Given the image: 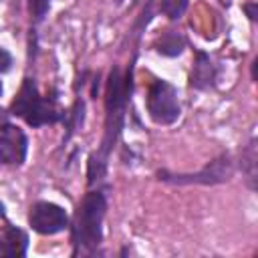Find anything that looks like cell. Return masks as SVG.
Masks as SVG:
<instances>
[{"instance_id":"cell-1","label":"cell","mask_w":258,"mask_h":258,"mask_svg":"<svg viewBox=\"0 0 258 258\" xmlns=\"http://www.w3.org/2000/svg\"><path fill=\"white\" fill-rule=\"evenodd\" d=\"M129 95H131V71L123 75L121 69L115 67L109 75V81H107L105 135L101 141V149L97 153H93L89 159V183H95V181L103 179V175H105L109 153H111V149H113V145H115V141L123 129V119H125Z\"/></svg>"},{"instance_id":"cell-2","label":"cell","mask_w":258,"mask_h":258,"mask_svg":"<svg viewBox=\"0 0 258 258\" xmlns=\"http://www.w3.org/2000/svg\"><path fill=\"white\" fill-rule=\"evenodd\" d=\"M105 212H107V200L103 191L93 189L85 194V198L81 200L75 212V220L71 226V232H73L71 240L77 250H83V252L97 250V246L103 240Z\"/></svg>"},{"instance_id":"cell-3","label":"cell","mask_w":258,"mask_h":258,"mask_svg":"<svg viewBox=\"0 0 258 258\" xmlns=\"http://www.w3.org/2000/svg\"><path fill=\"white\" fill-rule=\"evenodd\" d=\"M12 115L24 119L30 127H40V125H52L64 119L62 109L58 107L54 97H44L40 95L36 83L32 79H24L22 87L12 101L10 107Z\"/></svg>"},{"instance_id":"cell-4","label":"cell","mask_w":258,"mask_h":258,"mask_svg":"<svg viewBox=\"0 0 258 258\" xmlns=\"http://www.w3.org/2000/svg\"><path fill=\"white\" fill-rule=\"evenodd\" d=\"M145 105H147V113L151 121H155L157 125H171L179 119V113H181L177 89L171 83L161 81V79L151 83Z\"/></svg>"},{"instance_id":"cell-5","label":"cell","mask_w":258,"mask_h":258,"mask_svg":"<svg viewBox=\"0 0 258 258\" xmlns=\"http://www.w3.org/2000/svg\"><path fill=\"white\" fill-rule=\"evenodd\" d=\"M234 173V161L230 155H220L214 161H210L204 169L196 173H169V171H159L157 177L161 181L185 185V183H204V185H214V183H224L232 177Z\"/></svg>"},{"instance_id":"cell-6","label":"cell","mask_w":258,"mask_h":258,"mask_svg":"<svg viewBox=\"0 0 258 258\" xmlns=\"http://www.w3.org/2000/svg\"><path fill=\"white\" fill-rule=\"evenodd\" d=\"M28 224L42 236H52L69 228V214L52 202H36L30 206Z\"/></svg>"},{"instance_id":"cell-7","label":"cell","mask_w":258,"mask_h":258,"mask_svg":"<svg viewBox=\"0 0 258 258\" xmlns=\"http://www.w3.org/2000/svg\"><path fill=\"white\" fill-rule=\"evenodd\" d=\"M28 153V137L10 123H0V165H22Z\"/></svg>"},{"instance_id":"cell-8","label":"cell","mask_w":258,"mask_h":258,"mask_svg":"<svg viewBox=\"0 0 258 258\" xmlns=\"http://www.w3.org/2000/svg\"><path fill=\"white\" fill-rule=\"evenodd\" d=\"M28 248V236L16 226L0 228V256H24Z\"/></svg>"},{"instance_id":"cell-9","label":"cell","mask_w":258,"mask_h":258,"mask_svg":"<svg viewBox=\"0 0 258 258\" xmlns=\"http://www.w3.org/2000/svg\"><path fill=\"white\" fill-rule=\"evenodd\" d=\"M216 81V64L212 62V58L198 50L196 52V62H194V69H191V77H189V85L194 89H208L212 87Z\"/></svg>"},{"instance_id":"cell-10","label":"cell","mask_w":258,"mask_h":258,"mask_svg":"<svg viewBox=\"0 0 258 258\" xmlns=\"http://www.w3.org/2000/svg\"><path fill=\"white\" fill-rule=\"evenodd\" d=\"M155 48H157V52H161L165 56H177L185 48V38L179 30H165L155 40Z\"/></svg>"},{"instance_id":"cell-11","label":"cell","mask_w":258,"mask_h":258,"mask_svg":"<svg viewBox=\"0 0 258 258\" xmlns=\"http://www.w3.org/2000/svg\"><path fill=\"white\" fill-rule=\"evenodd\" d=\"M242 169L246 173L248 185L254 189L256 187V143H254V139L250 141L248 149L242 153Z\"/></svg>"},{"instance_id":"cell-12","label":"cell","mask_w":258,"mask_h":258,"mask_svg":"<svg viewBox=\"0 0 258 258\" xmlns=\"http://www.w3.org/2000/svg\"><path fill=\"white\" fill-rule=\"evenodd\" d=\"M185 8H187V0H161V12L171 20L181 18Z\"/></svg>"},{"instance_id":"cell-13","label":"cell","mask_w":258,"mask_h":258,"mask_svg":"<svg viewBox=\"0 0 258 258\" xmlns=\"http://www.w3.org/2000/svg\"><path fill=\"white\" fill-rule=\"evenodd\" d=\"M30 16L34 18V22H40L44 18V14L48 12L50 0H30Z\"/></svg>"},{"instance_id":"cell-14","label":"cell","mask_w":258,"mask_h":258,"mask_svg":"<svg viewBox=\"0 0 258 258\" xmlns=\"http://www.w3.org/2000/svg\"><path fill=\"white\" fill-rule=\"evenodd\" d=\"M10 67H12V54L6 48H0V73L10 71Z\"/></svg>"},{"instance_id":"cell-15","label":"cell","mask_w":258,"mask_h":258,"mask_svg":"<svg viewBox=\"0 0 258 258\" xmlns=\"http://www.w3.org/2000/svg\"><path fill=\"white\" fill-rule=\"evenodd\" d=\"M244 10L248 12V18H250V20H256V4H254V2L244 4Z\"/></svg>"},{"instance_id":"cell-16","label":"cell","mask_w":258,"mask_h":258,"mask_svg":"<svg viewBox=\"0 0 258 258\" xmlns=\"http://www.w3.org/2000/svg\"><path fill=\"white\" fill-rule=\"evenodd\" d=\"M0 95H2V83H0Z\"/></svg>"}]
</instances>
